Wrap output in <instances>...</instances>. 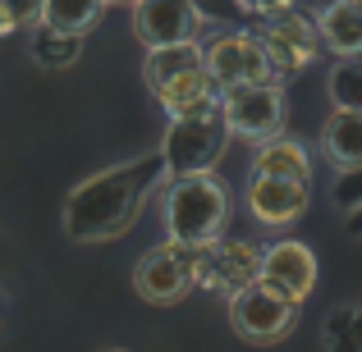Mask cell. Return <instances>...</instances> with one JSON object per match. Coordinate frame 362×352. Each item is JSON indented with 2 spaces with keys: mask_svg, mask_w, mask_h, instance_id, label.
Instances as JSON below:
<instances>
[{
  "mask_svg": "<svg viewBox=\"0 0 362 352\" xmlns=\"http://www.w3.org/2000/svg\"><path fill=\"white\" fill-rule=\"evenodd\" d=\"M262 279V247L247 238H216L197 247V284L211 293H239L243 284Z\"/></svg>",
  "mask_w": 362,
  "mask_h": 352,
  "instance_id": "obj_10",
  "label": "cell"
},
{
  "mask_svg": "<svg viewBox=\"0 0 362 352\" xmlns=\"http://www.w3.org/2000/svg\"><path fill=\"white\" fill-rule=\"evenodd\" d=\"M349 229H354V233H362V206H354V220H349Z\"/></svg>",
  "mask_w": 362,
  "mask_h": 352,
  "instance_id": "obj_25",
  "label": "cell"
},
{
  "mask_svg": "<svg viewBox=\"0 0 362 352\" xmlns=\"http://www.w3.org/2000/svg\"><path fill=\"white\" fill-rule=\"evenodd\" d=\"M28 51L42 69H64L83 55V37L78 32H60L51 23H33V37H28Z\"/></svg>",
  "mask_w": 362,
  "mask_h": 352,
  "instance_id": "obj_17",
  "label": "cell"
},
{
  "mask_svg": "<svg viewBox=\"0 0 362 352\" xmlns=\"http://www.w3.org/2000/svg\"><path fill=\"white\" fill-rule=\"evenodd\" d=\"M101 5H133V0H101Z\"/></svg>",
  "mask_w": 362,
  "mask_h": 352,
  "instance_id": "obj_26",
  "label": "cell"
},
{
  "mask_svg": "<svg viewBox=\"0 0 362 352\" xmlns=\"http://www.w3.org/2000/svg\"><path fill=\"white\" fill-rule=\"evenodd\" d=\"M197 28H202V14L193 0H133V32L147 51L197 42Z\"/></svg>",
  "mask_w": 362,
  "mask_h": 352,
  "instance_id": "obj_11",
  "label": "cell"
},
{
  "mask_svg": "<svg viewBox=\"0 0 362 352\" xmlns=\"http://www.w3.org/2000/svg\"><path fill=\"white\" fill-rule=\"evenodd\" d=\"M257 42L266 46V60H271L275 83L289 78V73H298L303 64H312V60H317V51H321L317 23H312V18H303L298 9H289V5L275 9V14H266Z\"/></svg>",
  "mask_w": 362,
  "mask_h": 352,
  "instance_id": "obj_7",
  "label": "cell"
},
{
  "mask_svg": "<svg viewBox=\"0 0 362 352\" xmlns=\"http://www.w3.org/2000/svg\"><path fill=\"white\" fill-rule=\"evenodd\" d=\"M0 5L18 18V28H33L37 18H42V0H0Z\"/></svg>",
  "mask_w": 362,
  "mask_h": 352,
  "instance_id": "obj_22",
  "label": "cell"
},
{
  "mask_svg": "<svg viewBox=\"0 0 362 352\" xmlns=\"http://www.w3.org/2000/svg\"><path fill=\"white\" fill-rule=\"evenodd\" d=\"M142 78H147V92L165 106L170 119L206 115V110L221 106L216 83H211L206 60H202V42H179V46H156V51H147Z\"/></svg>",
  "mask_w": 362,
  "mask_h": 352,
  "instance_id": "obj_2",
  "label": "cell"
},
{
  "mask_svg": "<svg viewBox=\"0 0 362 352\" xmlns=\"http://www.w3.org/2000/svg\"><path fill=\"white\" fill-rule=\"evenodd\" d=\"M14 32H18V18L9 14L5 5H0V37H14Z\"/></svg>",
  "mask_w": 362,
  "mask_h": 352,
  "instance_id": "obj_24",
  "label": "cell"
},
{
  "mask_svg": "<svg viewBox=\"0 0 362 352\" xmlns=\"http://www.w3.org/2000/svg\"><path fill=\"white\" fill-rule=\"evenodd\" d=\"M165 229L184 247H206L225 238V220H230V193L216 174H179L165 188Z\"/></svg>",
  "mask_w": 362,
  "mask_h": 352,
  "instance_id": "obj_3",
  "label": "cell"
},
{
  "mask_svg": "<svg viewBox=\"0 0 362 352\" xmlns=\"http://www.w3.org/2000/svg\"><path fill=\"white\" fill-rule=\"evenodd\" d=\"M202 60L216 87H243V83H275L266 46L252 32H221L202 42Z\"/></svg>",
  "mask_w": 362,
  "mask_h": 352,
  "instance_id": "obj_9",
  "label": "cell"
},
{
  "mask_svg": "<svg viewBox=\"0 0 362 352\" xmlns=\"http://www.w3.org/2000/svg\"><path fill=\"white\" fill-rule=\"evenodd\" d=\"M335 202L344 206V211L362 206V165H358V169H344V178L335 183Z\"/></svg>",
  "mask_w": 362,
  "mask_h": 352,
  "instance_id": "obj_21",
  "label": "cell"
},
{
  "mask_svg": "<svg viewBox=\"0 0 362 352\" xmlns=\"http://www.w3.org/2000/svg\"><path fill=\"white\" fill-rule=\"evenodd\" d=\"M293 320H298V302L275 293L271 284H262V279H252V284H243L239 293H230V325L247 344H262V348L280 344L293 329Z\"/></svg>",
  "mask_w": 362,
  "mask_h": 352,
  "instance_id": "obj_5",
  "label": "cell"
},
{
  "mask_svg": "<svg viewBox=\"0 0 362 352\" xmlns=\"http://www.w3.org/2000/svg\"><path fill=\"white\" fill-rule=\"evenodd\" d=\"M321 142H326L330 165L358 169L362 165V110H335L326 133H321Z\"/></svg>",
  "mask_w": 362,
  "mask_h": 352,
  "instance_id": "obj_16",
  "label": "cell"
},
{
  "mask_svg": "<svg viewBox=\"0 0 362 352\" xmlns=\"http://www.w3.org/2000/svg\"><path fill=\"white\" fill-rule=\"evenodd\" d=\"M221 115L230 123L234 138L266 142L284 128V92L280 83H243V87H225Z\"/></svg>",
  "mask_w": 362,
  "mask_h": 352,
  "instance_id": "obj_8",
  "label": "cell"
},
{
  "mask_svg": "<svg viewBox=\"0 0 362 352\" xmlns=\"http://www.w3.org/2000/svg\"><path fill=\"white\" fill-rule=\"evenodd\" d=\"M239 5L247 9V14H275V9H284V5H289V0H239Z\"/></svg>",
  "mask_w": 362,
  "mask_h": 352,
  "instance_id": "obj_23",
  "label": "cell"
},
{
  "mask_svg": "<svg viewBox=\"0 0 362 352\" xmlns=\"http://www.w3.org/2000/svg\"><path fill=\"white\" fill-rule=\"evenodd\" d=\"M106 352H124V348H106Z\"/></svg>",
  "mask_w": 362,
  "mask_h": 352,
  "instance_id": "obj_27",
  "label": "cell"
},
{
  "mask_svg": "<svg viewBox=\"0 0 362 352\" xmlns=\"http://www.w3.org/2000/svg\"><path fill=\"white\" fill-rule=\"evenodd\" d=\"M160 178H165V160L156 156H138L129 165L101 169V174L83 178L69 197H64V233L74 243H101V238H119L138 220L147 193H156Z\"/></svg>",
  "mask_w": 362,
  "mask_h": 352,
  "instance_id": "obj_1",
  "label": "cell"
},
{
  "mask_svg": "<svg viewBox=\"0 0 362 352\" xmlns=\"http://www.w3.org/2000/svg\"><path fill=\"white\" fill-rule=\"evenodd\" d=\"M252 174H280V178H303V183H308L312 160H308V151H303V142H293V138H284V133H275V138L257 142Z\"/></svg>",
  "mask_w": 362,
  "mask_h": 352,
  "instance_id": "obj_15",
  "label": "cell"
},
{
  "mask_svg": "<svg viewBox=\"0 0 362 352\" xmlns=\"http://www.w3.org/2000/svg\"><path fill=\"white\" fill-rule=\"evenodd\" d=\"M133 289H138V298L151 302V307H175V302H184L188 293L197 289V252L184 247V243H175V238L151 247L138 261V270H133Z\"/></svg>",
  "mask_w": 362,
  "mask_h": 352,
  "instance_id": "obj_6",
  "label": "cell"
},
{
  "mask_svg": "<svg viewBox=\"0 0 362 352\" xmlns=\"http://www.w3.org/2000/svg\"><path fill=\"white\" fill-rule=\"evenodd\" d=\"M308 211V183L280 174H252L247 178V215L266 229H284Z\"/></svg>",
  "mask_w": 362,
  "mask_h": 352,
  "instance_id": "obj_12",
  "label": "cell"
},
{
  "mask_svg": "<svg viewBox=\"0 0 362 352\" xmlns=\"http://www.w3.org/2000/svg\"><path fill=\"white\" fill-rule=\"evenodd\" d=\"M262 284H271L275 293L303 302L317 289V256H312V247L293 243V238H280V243L262 247Z\"/></svg>",
  "mask_w": 362,
  "mask_h": 352,
  "instance_id": "obj_13",
  "label": "cell"
},
{
  "mask_svg": "<svg viewBox=\"0 0 362 352\" xmlns=\"http://www.w3.org/2000/svg\"><path fill=\"white\" fill-rule=\"evenodd\" d=\"M326 352H362V302H349V307L330 311Z\"/></svg>",
  "mask_w": 362,
  "mask_h": 352,
  "instance_id": "obj_19",
  "label": "cell"
},
{
  "mask_svg": "<svg viewBox=\"0 0 362 352\" xmlns=\"http://www.w3.org/2000/svg\"><path fill=\"white\" fill-rule=\"evenodd\" d=\"M230 123H225L221 106L206 110V115H184L170 119L165 138H160V160H165V174H211V165L225 156V142H230Z\"/></svg>",
  "mask_w": 362,
  "mask_h": 352,
  "instance_id": "obj_4",
  "label": "cell"
},
{
  "mask_svg": "<svg viewBox=\"0 0 362 352\" xmlns=\"http://www.w3.org/2000/svg\"><path fill=\"white\" fill-rule=\"evenodd\" d=\"M317 32L335 55H362V0H335V5H326Z\"/></svg>",
  "mask_w": 362,
  "mask_h": 352,
  "instance_id": "obj_14",
  "label": "cell"
},
{
  "mask_svg": "<svg viewBox=\"0 0 362 352\" xmlns=\"http://www.w3.org/2000/svg\"><path fill=\"white\" fill-rule=\"evenodd\" d=\"M330 101H335V110H362V60L358 55H344L330 69Z\"/></svg>",
  "mask_w": 362,
  "mask_h": 352,
  "instance_id": "obj_20",
  "label": "cell"
},
{
  "mask_svg": "<svg viewBox=\"0 0 362 352\" xmlns=\"http://www.w3.org/2000/svg\"><path fill=\"white\" fill-rule=\"evenodd\" d=\"M101 14H106V5L101 0H42V18L37 23H51L60 28V32H88V28L101 23Z\"/></svg>",
  "mask_w": 362,
  "mask_h": 352,
  "instance_id": "obj_18",
  "label": "cell"
}]
</instances>
